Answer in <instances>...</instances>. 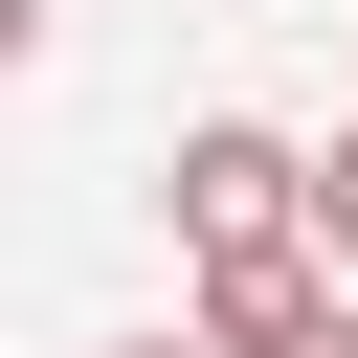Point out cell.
<instances>
[{"mask_svg": "<svg viewBox=\"0 0 358 358\" xmlns=\"http://www.w3.org/2000/svg\"><path fill=\"white\" fill-rule=\"evenodd\" d=\"M246 358H358V291H313L291 336H246Z\"/></svg>", "mask_w": 358, "mask_h": 358, "instance_id": "2", "label": "cell"}, {"mask_svg": "<svg viewBox=\"0 0 358 358\" xmlns=\"http://www.w3.org/2000/svg\"><path fill=\"white\" fill-rule=\"evenodd\" d=\"M112 358H224V336H112Z\"/></svg>", "mask_w": 358, "mask_h": 358, "instance_id": "4", "label": "cell"}, {"mask_svg": "<svg viewBox=\"0 0 358 358\" xmlns=\"http://www.w3.org/2000/svg\"><path fill=\"white\" fill-rule=\"evenodd\" d=\"M157 179H179V268H291V246H313V157H291L268 112H201Z\"/></svg>", "mask_w": 358, "mask_h": 358, "instance_id": "1", "label": "cell"}, {"mask_svg": "<svg viewBox=\"0 0 358 358\" xmlns=\"http://www.w3.org/2000/svg\"><path fill=\"white\" fill-rule=\"evenodd\" d=\"M313 246H336V268H358V134H336V157H313Z\"/></svg>", "mask_w": 358, "mask_h": 358, "instance_id": "3", "label": "cell"}]
</instances>
